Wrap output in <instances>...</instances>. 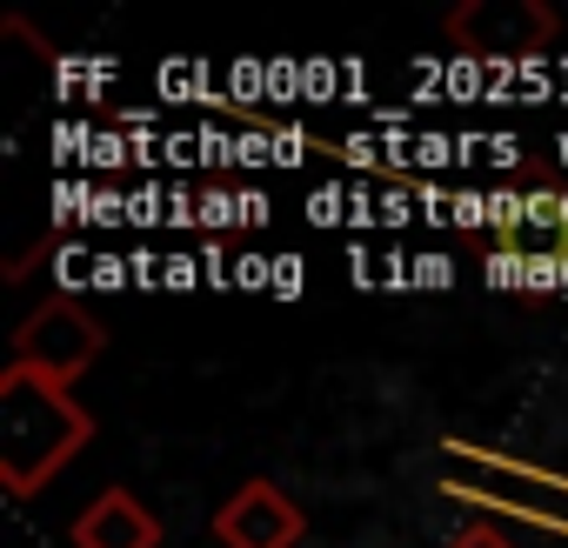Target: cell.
<instances>
[{
  "instance_id": "9",
  "label": "cell",
  "mask_w": 568,
  "mask_h": 548,
  "mask_svg": "<svg viewBox=\"0 0 568 548\" xmlns=\"http://www.w3.org/2000/svg\"><path fill=\"white\" fill-rule=\"evenodd\" d=\"M415 267H422V274H415L422 288H448V267H455V261H448V254H422Z\"/></svg>"
},
{
  "instance_id": "14",
  "label": "cell",
  "mask_w": 568,
  "mask_h": 548,
  "mask_svg": "<svg viewBox=\"0 0 568 548\" xmlns=\"http://www.w3.org/2000/svg\"><path fill=\"white\" fill-rule=\"evenodd\" d=\"M382 221H388V227H402V221H408V201H402V194H388V207H382Z\"/></svg>"
},
{
  "instance_id": "15",
  "label": "cell",
  "mask_w": 568,
  "mask_h": 548,
  "mask_svg": "<svg viewBox=\"0 0 568 548\" xmlns=\"http://www.w3.org/2000/svg\"><path fill=\"white\" fill-rule=\"evenodd\" d=\"M561 295H568V261H561Z\"/></svg>"
},
{
  "instance_id": "5",
  "label": "cell",
  "mask_w": 568,
  "mask_h": 548,
  "mask_svg": "<svg viewBox=\"0 0 568 548\" xmlns=\"http://www.w3.org/2000/svg\"><path fill=\"white\" fill-rule=\"evenodd\" d=\"M68 548H161V515L114 481L68 521Z\"/></svg>"
},
{
  "instance_id": "3",
  "label": "cell",
  "mask_w": 568,
  "mask_h": 548,
  "mask_svg": "<svg viewBox=\"0 0 568 548\" xmlns=\"http://www.w3.org/2000/svg\"><path fill=\"white\" fill-rule=\"evenodd\" d=\"M448 41H462L481 61H528L555 41V14L541 0H468L448 14Z\"/></svg>"
},
{
  "instance_id": "12",
  "label": "cell",
  "mask_w": 568,
  "mask_h": 548,
  "mask_svg": "<svg viewBox=\"0 0 568 548\" xmlns=\"http://www.w3.org/2000/svg\"><path fill=\"white\" fill-rule=\"evenodd\" d=\"M94 288H121V261H114V254L94 261Z\"/></svg>"
},
{
  "instance_id": "8",
  "label": "cell",
  "mask_w": 568,
  "mask_h": 548,
  "mask_svg": "<svg viewBox=\"0 0 568 548\" xmlns=\"http://www.w3.org/2000/svg\"><path fill=\"white\" fill-rule=\"evenodd\" d=\"M267 288H274L281 302H295V295H302V261H295V254H281V261H274V282H267Z\"/></svg>"
},
{
  "instance_id": "10",
  "label": "cell",
  "mask_w": 568,
  "mask_h": 548,
  "mask_svg": "<svg viewBox=\"0 0 568 548\" xmlns=\"http://www.w3.org/2000/svg\"><path fill=\"white\" fill-rule=\"evenodd\" d=\"M448 548H515L508 535H495V528H468V535H455Z\"/></svg>"
},
{
  "instance_id": "13",
  "label": "cell",
  "mask_w": 568,
  "mask_h": 548,
  "mask_svg": "<svg viewBox=\"0 0 568 548\" xmlns=\"http://www.w3.org/2000/svg\"><path fill=\"white\" fill-rule=\"evenodd\" d=\"M168 282H174V288H194V261H187V254L168 261Z\"/></svg>"
},
{
  "instance_id": "7",
  "label": "cell",
  "mask_w": 568,
  "mask_h": 548,
  "mask_svg": "<svg viewBox=\"0 0 568 548\" xmlns=\"http://www.w3.org/2000/svg\"><path fill=\"white\" fill-rule=\"evenodd\" d=\"M528 227H535V234L561 227V194H548V187H541V194H528Z\"/></svg>"
},
{
  "instance_id": "4",
  "label": "cell",
  "mask_w": 568,
  "mask_h": 548,
  "mask_svg": "<svg viewBox=\"0 0 568 548\" xmlns=\"http://www.w3.org/2000/svg\"><path fill=\"white\" fill-rule=\"evenodd\" d=\"M302 535H308L302 501L267 475H254L214 501V541L221 548H302Z\"/></svg>"
},
{
  "instance_id": "11",
  "label": "cell",
  "mask_w": 568,
  "mask_h": 548,
  "mask_svg": "<svg viewBox=\"0 0 568 548\" xmlns=\"http://www.w3.org/2000/svg\"><path fill=\"white\" fill-rule=\"evenodd\" d=\"M227 207H234L227 194H207V214H201V221H207V227H227V221H241V214H227Z\"/></svg>"
},
{
  "instance_id": "1",
  "label": "cell",
  "mask_w": 568,
  "mask_h": 548,
  "mask_svg": "<svg viewBox=\"0 0 568 548\" xmlns=\"http://www.w3.org/2000/svg\"><path fill=\"white\" fill-rule=\"evenodd\" d=\"M88 442H94V415L74 402L68 382L34 375L21 362L0 368V488L14 501H34Z\"/></svg>"
},
{
  "instance_id": "2",
  "label": "cell",
  "mask_w": 568,
  "mask_h": 548,
  "mask_svg": "<svg viewBox=\"0 0 568 548\" xmlns=\"http://www.w3.org/2000/svg\"><path fill=\"white\" fill-rule=\"evenodd\" d=\"M101 355H108V322H94V308H88L81 295H54V302H41V308L14 328V355H8V362H21V368L54 375V382L74 388Z\"/></svg>"
},
{
  "instance_id": "6",
  "label": "cell",
  "mask_w": 568,
  "mask_h": 548,
  "mask_svg": "<svg viewBox=\"0 0 568 548\" xmlns=\"http://www.w3.org/2000/svg\"><path fill=\"white\" fill-rule=\"evenodd\" d=\"M488 282H495V288H528V261H515V254H488Z\"/></svg>"
},
{
  "instance_id": "16",
  "label": "cell",
  "mask_w": 568,
  "mask_h": 548,
  "mask_svg": "<svg viewBox=\"0 0 568 548\" xmlns=\"http://www.w3.org/2000/svg\"><path fill=\"white\" fill-rule=\"evenodd\" d=\"M561 227H568V194H561Z\"/></svg>"
}]
</instances>
